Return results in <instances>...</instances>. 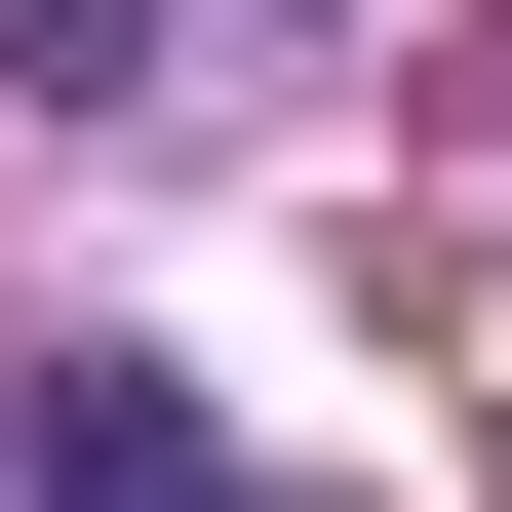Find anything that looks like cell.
<instances>
[{"label":"cell","instance_id":"1","mask_svg":"<svg viewBox=\"0 0 512 512\" xmlns=\"http://www.w3.org/2000/svg\"><path fill=\"white\" fill-rule=\"evenodd\" d=\"M0 512H276V473L197 434L158 355H40V434H0Z\"/></svg>","mask_w":512,"mask_h":512}]
</instances>
